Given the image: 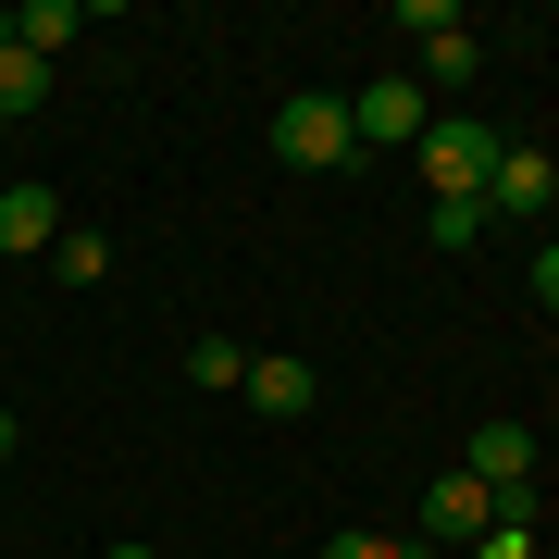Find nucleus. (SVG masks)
Returning <instances> with one entry per match:
<instances>
[{"label":"nucleus","instance_id":"18","mask_svg":"<svg viewBox=\"0 0 559 559\" xmlns=\"http://www.w3.org/2000/svg\"><path fill=\"white\" fill-rule=\"evenodd\" d=\"M13 436H25V423H13V411H0V460H13Z\"/></svg>","mask_w":559,"mask_h":559},{"label":"nucleus","instance_id":"15","mask_svg":"<svg viewBox=\"0 0 559 559\" xmlns=\"http://www.w3.org/2000/svg\"><path fill=\"white\" fill-rule=\"evenodd\" d=\"M323 559H411V535H323Z\"/></svg>","mask_w":559,"mask_h":559},{"label":"nucleus","instance_id":"19","mask_svg":"<svg viewBox=\"0 0 559 559\" xmlns=\"http://www.w3.org/2000/svg\"><path fill=\"white\" fill-rule=\"evenodd\" d=\"M100 559H150V547H138V535H124V547H100Z\"/></svg>","mask_w":559,"mask_h":559},{"label":"nucleus","instance_id":"10","mask_svg":"<svg viewBox=\"0 0 559 559\" xmlns=\"http://www.w3.org/2000/svg\"><path fill=\"white\" fill-rule=\"evenodd\" d=\"M485 75V38H423V87H473Z\"/></svg>","mask_w":559,"mask_h":559},{"label":"nucleus","instance_id":"17","mask_svg":"<svg viewBox=\"0 0 559 559\" xmlns=\"http://www.w3.org/2000/svg\"><path fill=\"white\" fill-rule=\"evenodd\" d=\"M460 559H535V535H473Z\"/></svg>","mask_w":559,"mask_h":559},{"label":"nucleus","instance_id":"9","mask_svg":"<svg viewBox=\"0 0 559 559\" xmlns=\"http://www.w3.org/2000/svg\"><path fill=\"white\" fill-rule=\"evenodd\" d=\"M75 38H87V13H75V0H25V13H13V50H38V62H62Z\"/></svg>","mask_w":559,"mask_h":559},{"label":"nucleus","instance_id":"2","mask_svg":"<svg viewBox=\"0 0 559 559\" xmlns=\"http://www.w3.org/2000/svg\"><path fill=\"white\" fill-rule=\"evenodd\" d=\"M498 124H423V175H436V200H485L498 187Z\"/></svg>","mask_w":559,"mask_h":559},{"label":"nucleus","instance_id":"6","mask_svg":"<svg viewBox=\"0 0 559 559\" xmlns=\"http://www.w3.org/2000/svg\"><path fill=\"white\" fill-rule=\"evenodd\" d=\"M485 212L547 224V212H559V162H547V150H498V187H485Z\"/></svg>","mask_w":559,"mask_h":559},{"label":"nucleus","instance_id":"7","mask_svg":"<svg viewBox=\"0 0 559 559\" xmlns=\"http://www.w3.org/2000/svg\"><path fill=\"white\" fill-rule=\"evenodd\" d=\"M25 249H62V200H50L38 175L0 187V261H25Z\"/></svg>","mask_w":559,"mask_h":559},{"label":"nucleus","instance_id":"8","mask_svg":"<svg viewBox=\"0 0 559 559\" xmlns=\"http://www.w3.org/2000/svg\"><path fill=\"white\" fill-rule=\"evenodd\" d=\"M460 473H473L485 498H510V485H535V436H522V423H485V436L460 448Z\"/></svg>","mask_w":559,"mask_h":559},{"label":"nucleus","instance_id":"1","mask_svg":"<svg viewBox=\"0 0 559 559\" xmlns=\"http://www.w3.org/2000/svg\"><path fill=\"white\" fill-rule=\"evenodd\" d=\"M274 162H299V175H336V162H360V138H348V100L299 87V100L274 112Z\"/></svg>","mask_w":559,"mask_h":559},{"label":"nucleus","instance_id":"16","mask_svg":"<svg viewBox=\"0 0 559 559\" xmlns=\"http://www.w3.org/2000/svg\"><path fill=\"white\" fill-rule=\"evenodd\" d=\"M535 311H559V237H535Z\"/></svg>","mask_w":559,"mask_h":559},{"label":"nucleus","instance_id":"13","mask_svg":"<svg viewBox=\"0 0 559 559\" xmlns=\"http://www.w3.org/2000/svg\"><path fill=\"white\" fill-rule=\"evenodd\" d=\"M50 274H62V286H100V274H112V237H62Z\"/></svg>","mask_w":559,"mask_h":559},{"label":"nucleus","instance_id":"5","mask_svg":"<svg viewBox=\"0 0 559 559\" xmlns=\"http://www.w3.org/2000/svg\"><path fill=\"white\" fill-rule=\"evenodd\" d=\"M237 399H249L261 423H299V411L323 399V373H311V360H286V348H249V385H237Z\"/></svg>","mask_w":559,"mask_h":559},{"label":"nucleus","instance_id":"4","mask_svg":"<svg viewBox=\"0 0 559 559\" xmlns=\"http://www.w3.org/2000/svg\"><path fill=\"white\" fill-rule=\"evenodd\" d=\"M485 522H498V498H485L473 473H436V485H423V535H411V559H423V547H448V535L473 547Z\"/></svg>","mask_w":559,"mask_h":559},{"label":"nucleus","instance_id":"12","mask_svg":"<svg viewBox=\"0 0 559 559\" xmlns=\"http://www.w3.org/2000/svg\"><path fill=\"white\" fill-rule=\"evenodd\" d=\"M485 224H498V212H485V200H436V212H423V237H436V249H473Z\"/></svg>","mask_w":559,"mask_h":559},{"label":"nucleus","instance_id":"11","mask_svg":"<svg viewBox=\"0 0 559 559\" xmlns=\"http://www.w3.org/2000/svg\"><path fill=\"white\" fill-rule=\"evenodd\" d=\"M187 385H249V348L237 336H187Z\"/></svg>","mask_w":559,"mask_h":559},{"label":"nucleus","instance_id":"3","mask_svg":"<svg viewBox=\"0 0 559 559\" xmlns=\"http://www.w3.org/2000/svg\"><path fill=\"white\" fill-rule=\"evenodd\" d=\"M423 75H373V87H348V138L360 150H423Z\"/></svg>","mask_w":559,"mask_h":559},{"label":"nucleus","instance_id":"14","mask_svg":"<svg viewBox=\"0 0 559 559\" xmlns=\"http://www.w3.org/2000/svg\"><path fill=\"white\" fill-rule=\"evenodd\" d=\"M399 38H460V0H399Z\"/></svg>","mask_w":559,"mask_h":559}]
</instances>
